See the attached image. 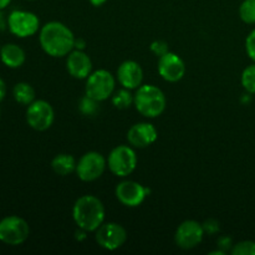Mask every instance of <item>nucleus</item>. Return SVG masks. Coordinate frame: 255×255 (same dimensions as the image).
I'll list each match as a JSON object with an SVG mask.
<instances>
[{"mask_svg":"<svg viewBox=\"0 0 255 255\" xmlns=\"http://www.w3.org/2000/svg\"><path fill=\"white\" fill-rule=\"evenodd\" d=\"M157 69L159 76L167 82H178L186 75V64L183 59L171 51L159 57Z\"/></svg>","mask_w":255,"mask_h":255,"instance_id":"13","label":"nucleus"},{"mask_svg":"<svg viewBox=\"0 0 255 255\" xmlns=\"http://www.w3.org/2000/svg\"><path fill=\"white\" fill-rule=\"evenodd\" d=\"M76 164L77 162L72 154L60 153L52 158L51 168L57 176L65 177L76 172Z\"/></svg>","mask_w":255,"mask_h":255,"instance_id":"18","label":"nucleus"},{"mask_svg":"<svg viewBox=\"0 0 255 255\" xmlns=\"http://www.w3.org/2000/svg\"><path fill=\"white\" fill-rule=\"evenodd\" d=\"M107 159L100 152L90 151L77 161L76 174L82 182H94L104 174Z\"/></svg>","mask_w":255,"mask_h":255,"instance_id":"8","label":"nucleus"},{"mask_svg":"<svg viewBox=\"0 0 255 255\" xmlns=\"http://www.w3.org/2000/svg\"><path fill=\"white\" fill-rule=\"evenodd\" d=\"M133 97V105L138 114L147 119H156L166 110V96L163 91L154 85H141Z\"/></svg>","mask_w":255,"mask_h":255,"instance_id":"3","label":"nucleus"},{"mask_svg":"<svg viewBox=\"0 0 255 255\" xmlns=\"http://www.w3.org/2000/svg\"><path fill=\"white\" fill-rule=\"evenodd\" d=\"M246 51L248 56L255 62V29L249 32L246 40Z\"/></svg>","mask_w":255,"mask_h":255,"instance_id":"26","label":"nucleus"},{"mask_svg":"<svg viewBox=\"0 0 255 255\" xmlns=\"http://www.w3.org/2000/svg\"><path fill=\"white\" fill-rule=\"evenodd\" d=\"M107 167L112 174L120 178H125L133 173L137 167V154L133 147L126 144L115 147L109 154Z\"/></svg>","mask_w":255,"mask_h":255,"instance_id":"5","label":"nucleus"},{"mask_svg":"<svg viewBox=\"0 0 255 255\" xmlns=\"http://www.w3.org/2000/svg\"><path fill=\"white\" fill-rule=\"evenodd\" d=\"M117 81L122 87L128 90H137L143 81V70L138 62L126 60L117 69Z\"/></svg>","mask_w":255,"mask_h":255,"instance_id":"15","label":"nucleus"},{"mask_svg":"<svg viewBox=\"0 0 255 255\" xmlns=\"http://www.w3.org/2000/svg\"><path fill=\"white\" fill-rule=\"evenodd\" d=\"M55 112L51 105L45 100H35L26 109V122L35 131H46L52 126Z\"/></svg>","mask_w":255,"mask_h":255,"instance_id":"9","label":"nucleus"},{"mask_svg":"<svg viewBox=\"0 0 255 255\" xmlns=\"http://www.w3.org/2000/svg\"><path fill=\"white\" fill-rule=\"evenodd\" d=\"M105 206L97 197L85 194L75 202L72 207V218L80 229L87 233L96 232L105 223Z\"/></svg>","mask_w":255,"mask_h":255,"instance_id":"2","label":"nucleus"},{"mask_svg":"<svg viewBox=\"0 0 255 255\" xmlns=\"http://www.w3.org/2000/svg\"><path fill=\"white\" fill-rule=\"evenodd\" d=\"M133 95L131 94V90L121 89L119 91L114 92L112 95V105L119 110H126L133 105Z\"/></svg>","mask_w":255,"mask_h":255,"instance_id":"20","label":"nucleus"},{"mask_svg":"<svg viewBox=\"0 0 255 255\" xmlns=\"http://www.w3.org/2000/svg\"><path fill=\"white\" fill-rule=\"evenodd\" d=\"M10 2H11V0H0V10H4L5 7L9 6Z\"/></svg>","mask_w":255,"mask_h":255,"instance_id":"33","label":"nucleus"},{"mask_svg":"<svg viewBox=\"0 0 255 255\" xmlns=\"http://www.w3.org/2000/svg\"><path fill=\"white\" fill-rule=\"evenodd\" d=\"M156 127L148 122H138L131 126L127 132V141L134 148H146L157 141Z\"/></svg>","mask_w":255,"mask_h":255,"instance_id":"14","label":"nucleus"},{"mask_svg":"<svg viewBox=\"0 0 255 255\" xmlns=\"http://www.w3.org/2000/svg\"><path fill=\"white\" fill-rule=\"evenodd\" d=\"M7 27L12 35L20 39H25L39 31L40 20L31 11L14 10L7 16Z\"/></svg>","mask_w":255,"mask_h":255,"instance_id":"7","label":"nucleus"},{"mask_svg":"<svg viewBox=\"0 0 255 255\" xmlns=\"http://www.w3.org/2000/svg\"><path fill=\"white\" fill-rule=\"evenodd\" d=\"M6 96V84H5L4 80L0 77V102L5 99Z\"/></svg>","mask_w":255,"mask_h":255,"instance_id":"29","label":"nucleus"},{"mask_svg":"<svg viewBox=\"0 0 255 255\" xmlns=\"http://www.w3.org/2000/svg\"><path fill=\"white\" fill-rule=\"evenodd\" d=\"M85 41L84 40L79 39V40H75V49L77 50H84L85 49Z\"/></svg>","mask_w":255,"mask_h":255,"instance_id":"31","label":"nucleus"},{"mask_svg":"<svg viewBox=\"0 0 255 255\" xmlns=\"http://www.w3.org/2000/svg\"><path fill=\"white\" fill-rule=\"evenodd\" d=\"M12 96L17 104L29 106L31 102L35 101V90L27 82H19L12 89Z\"/></svg>","mask_w":255,"mask_h":255,"instance_id":"19","label":"nucleus"},{"mask_svg":"<svg viewBox=\"0 0 255 255\" xmlns=\"http://www.w3.org/2000/svg\"><path fill=\"white\" fill-rule=\"evenodd\" d=\"M75 40L74 32L60 21L46 22L40 29V46L51 57L67 56L75 49Z\"/></svg>","mask_w":255,"mask_h":255,"instance_id":"1","label":"nucleus"},{"mask_svg":"<svg viewBox=\"0 0 255 255\" xmlns=\"http://www.w3.org/2000/svg\"><path fill=\"white\" fill-rule=\"evenodd\" d=\"M217 244H218L221 251H223L224 253H226L227 251H229V249H232V247H233V242H232V239L229 238V237H222V238H219L218 243Z\"/></svg>","mask_w":255,"mask_h":255,"instance_id":"28","label":"nucleus"},{"mask_svg":"<svg viewBox=\"0 0 255 255\" xmlns=\"http://www.w3.org/2000/svg\"><path fill=\"white\" fill-rule=\"evenodd\" d=\"M97 104H99V101L85 95L84 99L80 101V111L84 115L92 116V115H95L97 112Z\"/></svg>","mask_w":255,"mask_h":255,"instance_id":"24","label":"nucleus"},{"mask_svg":"<svg viewBox=\"0 0 255 255\" xmlns=\"http://www.w3.org/2000/svg\"><path fill=\"white\" fill-rule=\"evenodd\" d=\"M203 229L206 233L214 234L219 231V223L217 221H214V219H209V221H207L203 224Z\"/></svg>","mask_w":255,"mask_h":255,"instance_id":"27","label":"nucleus"},{"mask_svg":"<svg viewBox=\"0 0 255 255\" xmlns=\"http://www.w3.org/2000/svg\"><path fill=\"white\" fill-rule=\"evenodd\" d=\"M242 85L248 94H255V64L249 65L242 72Z\"/></svg>","mask_w":255,"mask_h":255,"instance_id":"22","label":"nucleus"},{"mask_svg":"<svg viewBox=\"0 0 255 255\" xmlns=\"http://www.w3.org/2000/svg\"><path fill=\"white\" fill-rule=\"evenodd\" d=\"M7 27V19L5 17L2 10H0V31H4Z\"/></svg>","mask_w":255,"mask_h":255,"instance_id":"30","label":"nucleus"},{"mask_svg":"<svg viewBox=\"0 0 255 255\" xmlns=\"http://www.w3.org/2000/svg\"><path fill=\"white\" fill-rule=\"evenodd\" d=\"M89 1L91 2L94 6H101V5H104L107 0H89Z\"/></svg>","mask_w":255,"mask_h":255,"instance_id":"32","label":"nucleus"},{"mask_svg":"<svg viewBox=\"0 0 255 255\" xmlns=\"http://www.w3.org/2000/svg\"><path fill=\"white\" fill-rule=\"evenodd\" d=\"M66 69L74 79L86 80L92 72V61L84 50H72L66 59Z\"/></svg>","mask_w":255,"mask_h":255,"instance_id":"16","label":"nucleus"},{"mask_svg":"<svg viewBox=\"0 0 255 255\" xmlns=\"http://www.w3.org/2000/svg\"><path fill=\"white\" fill-rule=\"evenodd\" d=\"M204 234L206 232L203 229V224L189 219L179 224L174 234V242L178 248L189 251L202 243Z\"/></svg>","mask_w":255,"mask_h":255,"instance_id":"11","label":"nucleus"},{"mask_svg":"<svg viewBox=\"0 0 255 255\" xmlns=\"http://www.w3.org/2000/svg\"><path fill=\"white\" fill-rule=\"evenodd\" d=\"M96 243L106 251H116L121 248L127 241V232L121 224L109 222L104 223L95 232Z\"/></svg>","mask_w":255,"mask_h":255,"instance_id":"10","label":"nucleus"},{"mask_svg":"<svg viewBox=\"0 0 255 255\" xmlns=\"http://www.w3.org/2000/svg\"><path fill=\"white\" fill-rule=\"evenodd\" d=\"M231 253L233 255H255V242L243 241L233 244Z\"/></svg>","mask_w":255,"mask_h":255,"instance_id":"23","label":"nucleus"},{"mask_svg":"<svg viewBox=\"0 0 255 255\" xmlns=\"http://www.w3.org/2000/svg\"><path fill=\"white\" fill-rule=\"evenodd\" d=\"M116 79L110 71L105 69L91 72L86 79L85 95L101 102L111 97L115 92Z\"/></svg>","mask_w":255,"mask_h":255,"instance_id":"4","label":"nucleus"},{"mask_svg":"<svg viewBox=\"0 0 255 255\" xmlns=\"http://www.w3.org/2000/svg\"><path fill=\"white\" fill-rule=\"evenodd\" d=\"M0 47H1V46H0Z\"/></svg>","mask_w":255,"mask_h":255,"instance_id":"35","label":"nucleus"},{"mask_svg":"<svg viewBox=\"0 0 255 255\" xmlns=\"http://www.w3.org/2000/svg\"><path fill=\"white\" fill-rule=\"evenodd\" d=\"M116 198L121 204L128 208L141 206L146 197L149 194V189L142 186L141 183L134 181H122L120 182L115 189Z\"/></svg>","mask_w":255,"mask_h":255,"instance_id":"12","label":"nucleus"},{"mask_svg":"<svg viewBox=\"0 0 255 255\" xmlns=\"http://www.w3.org/2000/svg\"><path fill=\"white\" fill-rule=\"evenodd\" d=\"M0 60L9 69H19L26 60L24 49L16 44H5L0 47Z\"/></svg>","mask_w":255,"mask_h":255,"instance_id":"17","label":"nucleus"},{"mask_svg":"<svg viewBox=\"0 0 255 255\" xmlns=\"http://www.w3.org/2000/svg\"><path fill=\"white\" fill-rule=\"evenodd\" d=\"M239 16L246 24H255V0H244L242 2Z\"/></svg>","mask_w":255,"mask_h":255,"instance_id":"21","label":"nucleus"},{"mask_svg":"<svg viewBox=\"0 0 255 255\" xmlns=\"http://www.w3.org/2000/svg\"><path fill=\"white\" fill-rule=\"evenodd\" d=\"M29 1H32V0H29Z\"/></svg>","mask_w":255,"mask_h":255,"instance_id":"34","label":"nucleus"},{"mask_svg":"<svg viewBox=\"0 0 255 255\" xmlns=\"http://www.w3.org/2000/svg\"><path fill=\"white\" fill-rule=\"evenodd\" d=\"M30 228L24 218L7 216L0 221V242L7 246H20L29 238Z\"/></svg>","mask_w":255,"mask_h":255,"instance_id":"6","label":"nucleus"},{"mask_svg":"<svg viewBox=\"0 0 255 255\" xmlns=\"http://www.w3.org/2000/svg\"><path fill=\"white\" fill-rule=\"evenodd\" d=\"M149 49H151V51L153 52L154 55H157V56L159 57L169 51L168 44H167L166 41H163V40H154L151 44V46H149Z\"/></svg>","mask_w":255,"mask_h":255,"instance_id":"25","label":"nucleus"}]
</instances>
